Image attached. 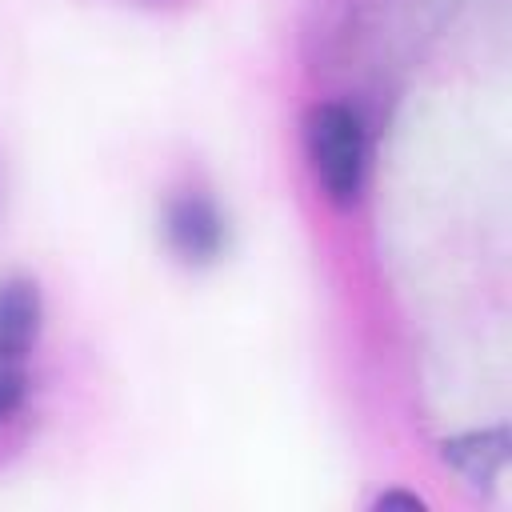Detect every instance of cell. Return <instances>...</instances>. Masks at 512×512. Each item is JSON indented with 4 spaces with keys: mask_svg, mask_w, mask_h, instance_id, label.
Returning <instances> with one entry per match:
<instances>
[{
    "mask_svg": "<svg viewBox=\"0 0 512 512\" xmlns=\"http://www.w3.org/2000/svg\"><path fill=\"white\" fill-rule=\"evenodd\" d=\"M308 164L332 204H352L364 184V124L348 104H316L304 124Z\"/></svg>",
    "mask_w": 512,
    "mask_h": 512,
    "instance_id": "1",
    "label": "cell"
},
{
    "mask_svg": "<svg viewBox=\"0 0 512 512\" xmlns=\"http://www.w3.org/2000/svg\"><path fill=\"white\" fill-rule=\"evenodd\" d=\"M164 236L180 260L208 264L224 248V216L208 196L184 192V196L168 200V208H164Z\"/></svg>",
    "mask_w": 512,
    "mask_h": 512,
    "instance_id": "2",
    "label": "cell"
},
{
    "mask_svg": "<svg viewBox=\"0 0 512 512\" xmlns=\"http://www.w3.org/2000/svg\"><path fill=\"white\" fill-rule=\"evenodd\" d=\"M40 332V292L24 276L0 280V360H20Z\"/></svg>",
    "mask_w": 512,
    "mask_h": 512,
    "instance_id": "3",
    "label": "cell"
},
{
    "mask_svg": "<svg viewBox=\"0 0 512 512\" xmlns=\"http://www.w3.org/2000/svg\"><path fill=\"white\" fill-rule=\"evenodd\" d=\"M444 448V460L464 472L472 484H488L500 476L504 460H508V432L504 428H492V432H468V436H452L440 444Z\"/></svg>",
    "mask_w": 512,
    "mask_h": 512,
    "instance_id": "4",
    "label": "cell"
},
{
    "mask_svg": "<svg viewBox=\"0 0 512 512\" xmlns=\"http://www.w3.org/2000/svg\"><path fill=\"white\" fill-rule=\"evenodd\" d=\"M24 400V368L20 360H0V420H8Z\"/></svg>",
    "mask_w": 512,
    "mask_h": 512,
    "instance_id": "5",
    "label": "cell"
},
{
    "mask_svg": "<svg viewBox=\"0 0 512 512\" xmlns=\"http://www.w3.org/2000/svg\"><path fill=\"white\" fill-rule=\"evenodd\" d=\"M376 508H424V500L420 496H412V492H384L380 500H376Z\"/></svg>",
    "mask_w": 512,
    "mask_h": 512,
    "instance_id": "6",
    "label": "cell"
}]
</instances>
